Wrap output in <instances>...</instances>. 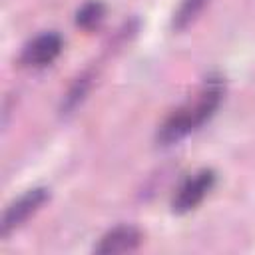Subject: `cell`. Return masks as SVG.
I'll list each match as a JSON object with an SVG mask.
<instances>
[{"mask_svg":"<svg viewBox=\"0 0 255 255\" xmlns=\"http://www.w3.org/2000/svg\"><path fill=\"white\" fill-rule=\"evenodd\" d=\"M62 46H64V42L58 32H42L24 46L20 62L24 66H32V68H44L60 56Z\"/></svg>","mask_w":255,"mask_h":255,"instance_id":"277c9868","label":"cell"},{"mask_svg":"<svg viewBox=\"0 0 255 255\" xmlns=\"http://www.w3.org/2000/svg\"><path fill=\"white\" fill-rule=\"evenodd\" d=\"M50 197L46 187H34L28 189L24 195H20L14 203L8 205V209L2 215V223H0V237H8L16 227H20L30 215H34Z\"/></svg>","mask_w":255,"mask_h":255,"instance_id":"3957f363","label":"cell"},{"mask_svg":"<svg viewBox=\"0 0 255 255\" xmlns=\"http://www.w3.org/2000/svg\"><path fill=\"white\" fill-rule=\"evenodd\" d=\"M141 243V233L133 225H118L102 235L100 243L94 247L100 255H114V253H128L133 251Z\"/></svg>","mask_w":255,"mask_h":255,"instance_id":"5b68a950","label":"cell"},{"mask_svg":"<svg viewBox=\"0 0 255 255\" xmlns=\"http://www.w3.org/2000/svg\"><path fill=\"white\" fill-rule=\"evenodd\" d=\"M104 12H106V8H104V4H102L100 0H90V2H86V4L78 10V14H76V24L82 26V28H86V30H92L94 26H98V24L102 22Z\"/></svg>","mask_w":255,"mask_h":255,"instance_id":"8992f818","label":"cell"},{"mask_svg":"<svg viewBox=\"0 0 255 255\" xmlns=\"http://www.w3.org/2000/svg\"><path fill=\"white\" fill-rule=\"evenodd\" d=\"M215 185V171L213 169H199L197 173L189 175L179 189L175 191L173 199H171V209L173 213H187L191 209H195L203 197L213 189Z\"/></svg>","mask_w":255,"mask_h":255,"instance_id":"7a4b0ae2","label":"cell"},{"mask_svg":"<svg viewBox=\"0 0 255 255\" xmlns=\"http://www.w3.org/2000/svg\"><path fill=\"white\" fill-rule=\"evenodd\" d=\"M209 0H183L177 14H175V20H173V26L175 28H185L189 22H193V18L203 10V6L207 4Z\"/></svg>","mask_w":255,"mask_h":255,"instance_id":"52a82bcc","label":"cell"},{"mask_svg":"<svg viewBox=\"0 0 255 255\" xmlns=\"http://www.w3.org/2000/svg\"><path fill=\"white\" fill-rule=\"evenodd\" d=\"M225 92V82L221 76H209L199 92L193 96V100H187L183 106H179L159 128L157 141L161 145H169L173 141H179L187 133L201 128L219 108L221 98Z\"/></svg>","mask_w":255,"mask_h":255,"instance_id":"6da1fadb","label":"cell"}]
</instances>
